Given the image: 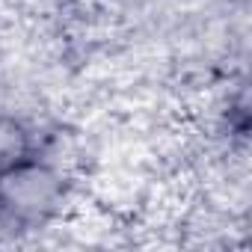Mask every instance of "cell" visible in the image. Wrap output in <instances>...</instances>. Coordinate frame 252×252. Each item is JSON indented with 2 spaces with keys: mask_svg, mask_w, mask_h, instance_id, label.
I'll return each instance as SVG.
<instances>
[{
  "mask_svg": "<svg viewBox=\"0 0 252 252\" xmlns=\"http://www.w3.org/2000/svg\"><path fill=\"white\" fill-rule=\"evenodd\" d=\"M71 193L54 146L0 169V246L18 243L60 220Z\"/></svg>",
  "mask_w": 252,
  "mask_h": 252,
  "instance_id": "6da1fadb",
  "label": "cell"
}]
</instances>
